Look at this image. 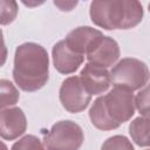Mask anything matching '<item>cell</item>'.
Here are the masks:
<instances>
[{
  "mask_svg": "<svg viewBox=\"0 0 150 150\" xmlns=\"http://www.w3.org/2000/svg\"><path fill=\"white\" fill-rule=\"evenodd\" d=\"M49 59L47 50L34 42H26L16 47L14 54L13 79L25 91L42 88L49 77Z\"/></svg>",
  "mask_w": 150,
  "mask_h": 150,
  "instance_id": "cell-1",
  "label": "cell"
},
{
  "mask_svg": "<svg viewBox=\"0 0 150 150\" xmlns=\"http://www.w3.org/2000/svg\"><path fill=\"white\" fill-rule=\"evenodd\" d=\"M135 109L132 91L114 87L107 95L94 101L89 110V117L95 128L112 130L130 120L135 114Z\"/></svg>",
  "mask_w": 150,
  "mask_h": 150,
  "instance_id": "cell-2",
  "label": "cell"
},
{
  "mask_svg": "<svg viewBox=\"0 0 150 150\" xmlns=\"http://www.w3.org/2000/svg\"><path fill=\"white\" fill-rule=\"evenodd\" d=\"M89 13L91 21L103 29H129L142 21L143 7L135 0H96L90 4Z\"/></svg>",
  "mask_w": 150,
  "mask_h": 150,
  "instance_id": "cell-3",
  "label": "cell"
},
{
  "mask_svg": "<svg viewBox=\"0 0 150 150\" xmlns=\"http://www.w3.org/2000/svg\"><path fill=\"white\" fill-rule=\"evenodd\" d=\"M110 79L114 87L134 91L148 83L150 70L143 61L134 57H125L112 67Z\"/></svg>",
  "mask_w": 150,
  "mask_h": 150,
  "instance_id": "cell-4",
  "label": "cell"
},
{
  "mask_svg": "<svg viewBox=\"0 0 150 150\" xmlns=\"http://www.w3.org/2000/svg\"><path fill=\"white\" fill-rule=\"evenodd\" d=\"M84 136L82 128L73 121L56 122L43 139L46 150H79Z\"/></svg>",
  "mask_w": 150,
  "mask_h": 150,
  "instance_id": "cell-5",
  "label": "cell"
},
{
  "mask_svg": "<svg viewBox=\"0 0 150 150\" xmlns=\"http://www.w3.org/2000/svg\"><path fill=\"white\" fill-rule=\"evenodd\" d=\"M91 95L83 87L79 76L67 77L60 88V102L62 107L73 114L81 112L90 103Z\"/></svg>",
  "mask_w": 150,
  "mask_h": 150,
  "instance_id": "cell-6",
  "label": "cell"
},
{
  "mask_svg": "<svg viewBox=\"0 0 150 150\" xmlns=\"http://www.w3.org/2000/svg\"><path fill=\"white\" fill-rule=\"evenodd\" d=\"M120 57V47L117 42L110 38L102 35L93 45V47L87 53V59L89 63L107 68L112 66Z\"/></svg>",
  "mask_w": 150,
  "mask_h": 150,
  "instance_id": "cell-7",
  "label": "cell"
},
{
  "mask_svg": "<svg viewBox=\"0 0 150 150\" xmlns=\"http://www.w3.org/2000/svg\"><path fill=\"white\" fill-rule=\"evenodd\" d=\"M27 129V121L23 111L18 108L2 109L0 114V135L2 139L13 141L21 136Z\"/></svg>",
  "mask_w": 150,
  "mask_h": 150,
  "instance_id": "cell-8",
  "label": "cell"
},
{
  "mask_svg": "<svg viewBox=\"0 0 150 150\" xmlns=\"http://www.w3.org/2000/svg\"><path fill=\"white\" fill-rule=\"evenodd\" d=\"M81 82L90 95H98L108 90L111 79L107 68H102L91 63H86L80 74Z\"/></svg>",
  "mask_w": 150,
  "mask_h": 150,
  "instance_id": "cell-9",
  "label": "cell"
},
{
  "mask_svg": "<svg viewBox=\"0 0 150 150\" xmlns=\"http://www.w3.org/2000/svg\"><path fill=\"white\" fill-rule=\"evenodd\" d=\"M53 64L55 69L61 74H71L79 69L82 64L84 56L73 52L66 43L64 40L59 41L54 45L52 50Z\"/></svg>",
  "mask_w": 150,
  "mask_h": 150,
  "instance_id": "cell-10",
  "label": "cell"
},
{
  "mask_svg": "<svg viewBox=\"0 0 150 150\" xmlns=\"http://www.w3.org/2000/svg\"><path fill=\"white\" fill-rule=\"evenodd\" d=\"M103 34L89 26H82L73 29L64 39L67 46L75 53L84 55L93 47V45Z\"/></svg>",
  "mask_w": 150,
  "mask_h": 150,
  "instance_id": "cell-11",
  "label": "cell"
},
{
  "mask_svg": "<svg viewBox=\"0 0 150 150\" xmlns=\"http://www.w3.org/2000/svg\"><path fill=\"white\" fill-rule=\"evenodd\" d=\"M129 134L139 146H150V118L137 117L129 124Z\"/></svg>",
  "mask_w": 150,
  "mask_h": 150,
  "instance_id": "cell-12",
  "label": "cell"
},
{
  "mask_svg": "<svg viewBox=\"0 0 150 150\" xmlns=\"http://www.w3.org/2000/svg\"><path fill=\"white\" fill-rule=\"evenodd\" d=\"M0 107H1V110L5 109L6 107H11V105H14L18 100H19V91L16 90V88L14 87V84L8 81V80H5L2 79L0 81Z\"/></svg>",
  "mask_w": 150,
  "mask_h": 150,
  "instance_id": "cell-13",
  "label": "cell"
},
{
  "mask_svg": "<svg viewBox=\"0 0 150 150\" xmlns=\"http://www.w3.org/2000/svg\"><path fill=\"white\" fill-rule=\"evenodd\" d=\"M135 107L142 116L150 118V83L146 84L136 95Z\"/></svg>",
  "mask_w": 150,
  "mask_h": 150,
  "instance_id": "cell-14",
  "label": "cell"
},
{
  "mask_svg": "<svg viewBox=\"0 0 150 150\" xmlns=\"http://www.w3.org/2000/svg\"><path fill=\"white\" fill-rule=\"evenodd\" d=\"M12 150H46L45 144L34 135H27L12 145Z\"/></svg>",
  "mask_w": 150,
  "mask_h": 150,
  "instance_id": "cell-15",
  "label": "cell"
},
{
  "mask_svg": "<svg viewBox=\"0 0 150 150\" xmlns=\"http://www.w3.org/2000/svg\"><path fill=\"white\" fill-rule=\"evenodd\" d=\"M101 150H134V146L125 136L116 135L104 141Z\"/></svg>",
  "mask_w": 150,
  "mask_h": 150,
  "instance_id": "cell-16",
  "label": "cell"
},
{
  "mask_svg": "<svg viewBox=\"0 0 150 150\" xmlns=\"http://www.w3.org/2000/svg\"><path fill=\"white\" fill-rule=\"evenodd\" d=\"M0 14L1 25L11 23L18 14V4L12 0H0Z\"/></svg>",
  "mask_w": 150,
  "mask_h": 150,
  "instance_id": "cell-17",
  "label": "cell"
},
{
  "mask_svg": "<svg viewBox=\"0 0 150 150\" xmlns=\"http://www.w3.org/2000/svg\"><path fill=\"white\" fill-rule=\"evenodd\" d=\"M54 5L57 6L61 11H70L74 6L77 5V1H71V2H64V1H54Z\"/></svg>",
  "mask_w": 150,
  "mask_h": 150,
  "instance_id": "cell-18",
  "label": "cell"
},
{
  "mask_svg": "<svg viewBox=\"0 0 150 150\" xmlns=\"http://www.w3.org/2000/svg\"><path fill=\"white\" fill-rule=\"evenodd\" d=\"M1 148H2V150H7V148H6V145L4 143H1Z\"/></svg>",
  "mask_w": 150,
  "mask_h": 150,
  "instance_id": "cell-19",
  "label": "cell"
},
{
  "mask_svg": "<svg viewBox=\"0 0 150 150\" xmlns=\"http://www.w3.org/2000/svg\"><path fill=\"white\" fill-rule=\"evenodd\" d=\"M148 7H149V11H150V4H149V6H148Z\"/></svg>",
  "mask_w": 150,
  "mask_h": 150,
  "instance_id": "cell-20",
  "label": "cell"
},
{
  "mask_svg": "<svg viewBox=\"0 0 150 150\" xmlns=\"http://www.w3.org/2000/svg\"><path fill=\"white\" fill-rule=\"evenodd\" d=\"M146 150H150V149H146Z\"/></svg>",
  "mask_w": 150,
  "mask_h": 150,
  "instance_id": "cell-21",
  "label": "cell"
}]
</instances>
